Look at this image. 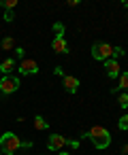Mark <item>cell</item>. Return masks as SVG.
<instances>
[{"mask_svg":"<svg viewBox=\"0 0 128 155\" xmlns=\"http://www.w3.org/2000/svg\"><path fill=\"white\" fill-rule=\"evenodd\" d=\"M85 136L92 140V144H94L96 149H107V147L111 144V134H109L105 127H100V125H94Z\"/></svg>","mask_w":128,"mask_h":155,"instance_id":"obj_1","label":"cell"},{"mask_svg":"<svg viewBox=\"0 0 128 155\" xmlns=\"http://www.w3.org/2000/svg\"><path fill=\"white\" fill-rule=\"evenodd\" d=\"M0 151H2V155H13L17 153V149H22V140L13 134V132H5L2 136H0Z\"/></svg>","mask_w":128,"mask_h":155,"instance_id":"obj_2","label":"cell"},{"mask_svg":"<svg viewBox=\"0 0 128 155\" xmlns=\"http://www.w3.org/2000/svg\"><path fill=\"white\" fill-rule=\"evenodd\" d=\"M92 58L94 60H115V47L109 43H94L92 45Z\"/></svg>","mask_w":128,"mask_h":155,"instance_id":"obj_3","label":"cell"},{"mask_svg":"<svg viewBox=\"0 0 128 155\" xmlns=\"http://www.w3.org/2000/svg\"><path fill=\"white\" fill-rule=\"evenodd\" d=\"M17 89H19V79H17V77L7 74V77L0 79V91H2V94H13V91H17Z\"/></svg>","mask_w":128,"mask_h":155,"instance_id":"obj_4","label":"cell"},{"mask_svg":"<svg viewBox=\"0 0 128 155\" xmlns=\"http://www.w3.org/2000/svg\"><path fill=\"white\" fill-rule=\"evenodd\" d=\"M62 147H66V138L60 136V134H51L49 140H47V149L49 151H60Z\"/></svg>","mask_w":128,"mask_h":155,"instance_id":"obj_5","label":"cell"},{"mask_svg":"<svg viewBox=\"0 0 128 155\" xmlns=\"http://www.w3.org/2000/svg\"><path fill=\"white\" fill-rule=\"evenodd\" d=\"M36 72H39V64L34 60H22L19 74H36Z\"/></svg>","mask_w":128,"mask_h":155,"instance_id":"obj_6","label":"cell"},{"mask_svg":"<svg viewBox=\"0 0 128 155\" xmlns=\"http://www.w3.org/2000/svg\"><path fill=\"white\" fill-rule=\"evenodd\" d=\"M62 83H64V89H66L68 94H75V91L79 89V79H75V77H71V74H64V77H62Z\"/></svg>","mask_w":128,"mask_h":155,"instance_id":"obj_7","label":"cell"},{"mask_svg":"<svg viewBox=\"0 0 128 155\" xmlns=\"http://www.w3.org/2000/svg\"><path fill=\"white\" fill-rule=\"evenodd\" d=\"M105 70H107V74H109L111 79H117V77H119V62L107 60V62H105Z\"/></svg>","mask_w":128,"mask_h":155,"instance_id":"obj_8","label":"cell"},{"mask_svg":"<svg viewBox=\"0 0 128 155\" xmlns=\"http://www.w3.org/2000/svg\"><path fill=\"white\" fill-rule=\"evenodd\" d=\"M51 49H54L56 53H68V45H66L64 36H56L54 43H51Z\"/></svg>","mask_w":128,"mask_h":155,"instance_id":"obj_9","label":"cell"},{"mask_svg":"<svg viewBox=\"0 0 128 155\" xmlns=\"http://www.w3.org/2000/svg\"><path fill=\"white\" fill-rule=\"evenodd\" d=\"M13 68H15V60H11V58H9V60H5L2 64H0V72H2L5 77H7V74H11V70H13Z\"/></svg>","mask_w":128,"mask_h":155,"instance_id":"obj_10","label":"cell"},{"mask_svg":"<svg viewBox=\"0 0 128 155\" xmlns=\"http://www.w3.org/2000/svg\"><path fill=\"white\" fill-rule=\"evenodd\" d=\"M117 89H128V72L119 74V83H117V87H115L113 91H117Z\"/></svg>","mask_w":128,"mask_h":155,"instance_id":"obj_11","label":"cell"},{"mask_svg":"<svg viewBox=\"0 0 128 155\" xmlns=\"http://www.w3.org/2000/svg\"><path fill=\"white\" fill-rule=\"evenodd\" d=\"M0 7L7 9V11H11V9L17 7V0H0Z\"/></svg>","mask_w":128,"mask_h":155,"instance_id":"obj_12","label":"cell"},{"mask_svg":"<svg viewBox=\"0 0 128 155\" xmlns=\"http://www.w3.org/2000/svg\"><path fill=\"white\" fill-rule=\"evenodd\" d=\"M34 127H36V130H47L49 125H47V121H45L43 117H34Z\"/></svg>","mask_w":128,"mask_h":155,"instance_id":"obj_13","label":"cell"},{"mask_svg":"<svg viewBox=\"0 0 128 155\" xmlns=\"http://www.w3.org/2000/svg\"><path fill=\"white\" fill-rule=\"evenodd\" d=\"M13 47H15V38H13V36L2 38V49H13Z\"/></svg>","mask_w":128,"mask_h":155,"instance_id":"obj_14","label":"cell"},{"mask_svg":"<svg viewBox=\"0 0 128 155\" xmlns=\"http://www.w3.org/2000/svg\"><path fill=\"white\" fill-rule=\"evenodd\" d=\"M117 125H119V130H128V113L122 115V119L117 121Z\"/></svg>","mask_w":128,"mask_h":155,"instance_id":"obj_15","label":"cell"},{"mask_svg":"<svg viewBox=\"0 0 128 155\" xmlns=\"http://www.w3.org/2000/svg\"><path fill=\"white\" fill-rule=\"evenodd\" d=\"M54 32H56V36H64V26L60 21H56L54 24Z\"/></svg>","mask_w":128,"mask_h":155,"instance_id":"obj_16","label":"cell"},{"mask_svg":"<svg viewBox=\"0 0 128 155\" xmlns=\"http://www.w3.org/2000/svg\"><path fill=\"white\" fill-rule=\"evenodd\" d=\"M117 102H119L122 108H128V94H122V96L117 98Z\"/></svg>","mask_w":128,"mask_h":155,"instance_id":"obj_17","label":"cell"},{"mask_svg":"<svg viewBox=\"0 0 128 155\" xmlns=\"http://www.w3.org/2000/svg\"><path fill=\"white\" fill-rule=\"evenodd\" d=\"M13 17H15L13 11H7V13H5V19H7V21H13Z\"/></svg>","mask_w":128,"mask_h":155,"instance_id":"obj_18","label":"cell"},{"mask_svg":"<svg viewBox=\"0 0 128 155\" xmlns=\"http://www.w3.org/2000/svg\"><path fill=\"white\" fill-rule=\"evenodd\" d=\"M15 53H17L19 58H24V49H22V47H17V49H15Z\"/></svg>","mask_w":128,"mask_h":155,"instance_id":"obj_19","label":"cell"},{"mask_svg":"<svg viewBox=\"0 0 128 155\" xmlns=\"http://www.w3.org/2000/svg\"><path fill=\"white\" fill-rule=\"evenodd\" d=\"M122 155H128V144H124V147H122Z\"/></svg>","mask_w":128,"mask_h":155,"instance_id":"obj_20","label":"cell"},{"mask_svg":"<svg viewBox=\"0 0 128 155\" xmlns=\"http://www.w3.org/2000/svg\"><path fill=\"white\" fill-rule=\"evenodd\" d=\"M58 155H71V153H64V151H62V153H58Z\"/></svg>","mask_w":128,"mask_h":155,"instance_id":"obj_21","label":"cell"},{"mask_svg":"<svg viewBox=\"0 0 128 155\" xmlns=\"http://www.w3.org/2000/svg\"><path fill=\"white\" fill-rule=\"evenodd\" d=\"M0 155H2V151H0Z\"/></svg>","mask_w":128,"mask_h":155,"instance_id":"obj_22","label":"cell"}]
</instances>
